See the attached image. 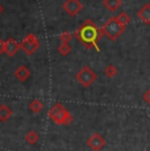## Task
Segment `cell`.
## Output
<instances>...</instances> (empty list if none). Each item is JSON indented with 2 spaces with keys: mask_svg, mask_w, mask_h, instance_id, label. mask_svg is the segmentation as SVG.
<instances>
[{
  "mask_svg": "<svg viewBox=\"0 0 150 151\" xmlns=\"http://www.w3.org/2000/svg\"><path fill=\"white\" fill-rule=\"evenodd\" d=\"M74 36L78 38V41L82 43L86 49H95L96 51H100L99 42L104 34H103L102 29L97 28V25L95 24L92 20H86L80 28L74 33Z\"/></svg>",
  "mask_w": 150,
  "mask_h": 151,
  "instance_id": "obj_1",
  "label": "cell"
},
{
  "mask_svg": "<svg viewBox=\"0 0 150 151\" xmlns=\"http://www.w3.org/2000/svg\"><path fill=\"white\" fill-rule=\"evenodd\" d=\"M49 118L57 125H70L74 121V117L61 103H57L49 110Z\"/></svg>",
  "mask_w": 150,
  "mask_h": 151,
  "instance_id": "obj_2",
  "label": "cell"
},
{
  "mask_svg": "<svg viewBox=\"0 0 150 151\" xmlns=\"http://www.w3.org/2000/svg\"><path fill=\"white\" fill-rule=\"evenodd\" d=\"M125 28L126 27L121 24L119 20H117L116 16H112L104 22V25L102 27V32L104 36H107L109 40H111V41H116L121 34L124 33Z\"/></svg>",
  "mask_w": 150,
  "mask_h": 151,
  "instance_id": "obj_3",
  "label": "cell"
},
{
  "mask_svg": "<svg viewBox=\"0 0 150 151\" xmlns=\"http://www.w3.org/2000/svg\"><path fill=\"white\" fill-rule=\"evenodd\" d=\"M75 79H76V82L79 83L82 87H84V88H88V87H91L92 84L96 82L97 75H96V72H95L91 67H88V66H84V67H82L79 71L76 72V75H75Z\"/></svg>",
  "mask_w": 150,
  "mask_h": 151,
  "instance_id": "obj_4",
  "label": "cell"
},
{
  "mask_svg": "<svg viewBox=\"0 0 150 151\" xmlns=\"http://www.w3.org/2000/svg\"><path fill=\"white\" fill-rule=\"evenodd\" d=\"M38 47H40V41L36 34H33V33L27 34L24 37V40L20 42V49L27 55H33Z\"/></svg>",
  "mask_w": 150,
  "mask_h": 151,
  "instance_id": "obj_5",
  "label": "cell"
},
{
  "mask_svg": "<svg viewBox=\"0 0 150 151\" xmlns=\"http://www.w3.org/2000/svg\"><path fill=\"white\" fill-rule=\"evenodd\" d=\"M63 9L69 16L75 17L83 9V4L80 3V0H66L63 3Z\"/></svg>",
  "mask_w": 150,
  "mask_h": 151,
  "instance_id": "obj_6",
  "label": "cell"
},
{
  "mask_svg": "<svg viewBox=\"0 0 150 151\" xmlns=\"http://www.w3.org/2000/svg\"><path fill=\"white\" fill-rule=\"evenodd\" d=\"M87 146L90 147L92 151H102L105 146V139L99 134V133H94L92 135H90L87 139Z\"/></svg>",
  "mask_w": 150,
  "mask_h": 151,
  "instance_id": "obj_7",
  "label": "cell"
},
{
  "mask_svg": "<svg viewBox=\"0 0 150 151\" xmlns=\"http://www.w3.org/2000/svg\"><path fill=\"white\" fill-rule=\"evenodd\" d=\"M20 50V42H17L15 38H9L5 41V54L8 57H15Z\"/></svg>",
  "mask_w": 150,
  "mask_h": 151,
  "instance_id": "obj_8",
  "label": "cell"
},
{
  "mask_svg": "<svg viewBox=\"0 0 150 151\" xmlns=\"http://www.w3.org/2000/svg\"><path fill=\"white\" fill-rule=\"evenodd\" d=\"M137 17H138V20H140L141 22H144V24H146V25L150 24V4L149 3L144 4L142 7L138 9Z\"/></svg>",
  "mask_w": 150,
  "mask_h": 151,
  "instance_id": "obj_9",
  "label": "cell"
},
{
  "mask_svg": "<svg viewBox=\"0 0 150 151\" xmlns=\"http://www.w3.org/2000/svg\"><path fill=\"white\" fill-rule=\"evenodd\" d=\"M30 76V70L27 66H19L15 71V78L19 82H27Z\"/></svg>",
  "mask_w": 150,
  "mask_h": 151,
  "instance_id": "obj_10",
  "label": "cell"
},
{
  "mask_svg": "<svg viewBox=\"0 0 150 151\" xmlns=\"http://www.w3.org/2000/svg\"><path fill=\"white\" fill-rule=\"evenodd\" d=\"M13 112L7 104H0V122H7L12 117Z\"/></svg>",
  "mask_w": 150,
  "mask_h": 151,
  "instance_id": "obj_11",
  "label": "cell"
},
{
  "mask_svg": "<svg viewBox=\"0 0 150 151\" xmlns=\"http://www.w3.org/2000/svg\"><path fill=\"white\" fill-rule=\"evenodd\" d=\"M121 4H123V0H103V5L109 12L117 11L121 7Z\"/></svg>",
  "mask_w": 150,
  "mask_h": 151,
  "instance_id": "obj_12",
  "label": "cell"
},
{
  "mask_svg": "<svg viewBox=\"0 0 150 151\" xmlns=\"http://www.w3.org/2000/svg\"><path fill=\"white\" fill-rule=\"evenodd\" d=\"M44 108V103H42L40 99H33V100L29 103V110L30 112H33L34 114H37V113H40Z\"/></svg>",
  "mask_w": 150,
  "mask_h": 151,
  "instance_id": "obj_13",
  "label": "cell"
},
{
  "mask_svg": "<svg viewBox=\"0 0 150 151\" xmlns=\"http://www.w3.org/2000/svg\"><path fill=\"white\" fill-rule=\"evenodd\" d=\"M38 139H40V135L36 130H29L27 133V135H25V142L28 145H36L38 142Z\"/></svg>",
  "mask_w": 150,
  "mask_h": 151,
  "instance_id": "obj_14",
  "label": "cell"
},
{
  "mask_svg": "<svg viewBox=\"0 0 150 151\" xmlns=\"http://www.w3.org/2000/svg\"><path fill=\"white\" fill-rule=\"evenodd\" d=\"M117 72H119V70L115 65H108L107 67L104 68V74L107 78H109V79H112V78H115L117 75Z\"/></svg>",
  "mask_w": 150,
  "mask_h": 151,
  "instance_id": "obj_15",
  "label": "cell"
},
{
  "mask_svg": "<svg viewBox=\"0 0 150 151\" xmlns=\"http://www.w3.org/2000/svg\"><path fill=\"white\" fill-rule=\"evenodd\" d=\"M58 53L62 55V57H66V55H69V54L71 53L70 43H62V42H61V45L58 46Z\"/></svg>",
  "mask_w": 150,
  "mask_h": 151,
  "instance_id": "obj_16",
  "label": "cell"
},
{
  "mask_svg": "<svg viewBox=\"0 0 150 151\" xmlns=\"http://www.w3.org/2000/svg\"><path fill=\"white\" fill-rule=\"evenodd\" d=\"M116 17H117V20H119L121 24L125 25V27L129 24V22H131V17H129V14L126 13V12H120Z\"/></svg>",
  "mask_w": 150,
  "mask_h": 151,
  "instance_id": "obj_17",
  "label": "cell"
},
{
  "mask_svg": "<svg viewBox=\"0 0 150 151\" xmlns=\"http://www.w3.org/2000/svg\"><path fill=\"white\" fill-rule=\"evenodd\" d=\"M73 38V34L69 33V32H63V33L59 34V41L62 43H69Z\"/></svg>",
  "mask_w": 150,
  "mask_h": 151,
  "instance_id": "obj_18",
  "label": "cell"
},
{
  "mask_svg": "<svg viewBox=\"0 0 150 151\" xmlns=\"http://www.w3.org/2000/svg\"><path fill=\"white\" fill-rule=\"evenodd\" d=\"M142 100L145 101L148 105H150V89H146L145 92H144V95H142Z\"/></svg>",
  "mask_w": 150,
  "mask_h": 151,
  "instance_id": "obj_19",
  "label": "cell"
},
{
  "mask_svg": "<svg viewBox=\"0 0 150 151\" xmlns=\"http://www.w3.org/2000/svg\"><path fill=\"white\" fill-rule=\"evenodd\" d=\"M0 54H5V41L0 40Z\"/></svg>",
  "mask_w": 150,
  "mask_h": 151,
  "instance_id": "obj_20",
  "label": "cell"
},
{
  "mask_svg": "<svg viewBox=\"0 0 150 151\" xmlns=\"http://www.w3.org/2000/svg\"><path fill=\"white\" fill-rule=\"evenodd\" d=\"M4 12V7H3V4H0V14Z\"/></svg>",
  "mask_w": 150,
  "mask_h": 151,
  "instance_id": "obj_21",
  "label": "cell"
}]
</instances>
